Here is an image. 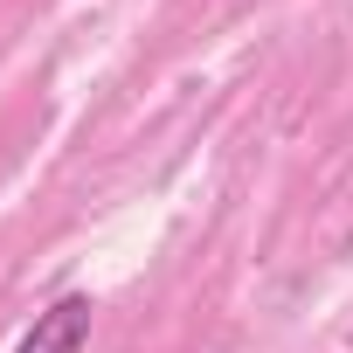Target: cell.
Returning a JSON list of instances; mask_svg holds the SVG:
<instances>
[{
    "instance_id": "6da1fadb",
    "label": "cell",
    "mask_w": 353,
    "mask_h": 353,
    "mask_svg": "<svg viewBox=\"0 0 353 353\" xmlns=\"http://www.w3.org/2000/svg\"><path fill=\"white\" fill-rule=\"evenodd\" d=\"M90 339V298L83 291H70V298H56L28 332H21V346L14 353H77Z\"/></svg>"
}]
</instances>
